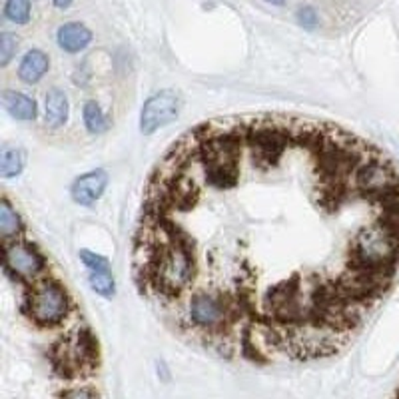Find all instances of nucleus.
<instances>
[{
    "label": "nucleus",
    "mask_w": 399,
    "mask_h": 399,
    "mask_svg": "<svg viewBox=\"0 0 399 399\" xmlns=\"http://www.w3.org/2000/svg\"><path fill=\"white\" fill-rule=\"evenodd\" d=\"M24 288H26V296H24L23 311L36 328L54 330L60 323H64L72 310V299L58 279L46 274L45 277Z\"/></svg>",
    "instance_id": "f257e3e1"
},
{
    "label": "nucleus",
    "mask_w": 399,
    "mask_h": 399,
    "mask_svg": "<svg viewBox=\"0 0 399 399\" xmlns=\"http://www.w3.org/2000/svg\"><path fill=\"white\" fill-rule=\"evenodd\" d=\"M98 340L90 328H76L66 337L58 340L50 352V362L56 376L62 379L88 377L98 369Z\"/></svg>",
    "instance_id": "f03ea898"
},
{
    "label": "nucleus",
    "mask_w": 399,
    "mask_h": 399,
    "mask_svg": "<svg viewBox=\"0 0 399 399\" xmlns=\"http://www.w3.org/2000/svg\"><path fill=\"white\" fill-rule=\"evenodd\" d=\"M4 272L18 284L28 286L48 274V262L36 245L18 238L4 242Z\"/></svg>",
    "instance_id": "7ed1b4c3"
},
{
    "label": "nucleus",
    "mask_w": 399,
    "mask_h": 399,
    "mask_svg": "<svg viewBox=\"0 0 399 399\" xmlns=\"http://www.w3.org/2000/svg\"><path fill=\"white\" fill-rule=\"evenodd\" d=\"M180 114V96L172 90H162L146 100L140 116L142 134H154L156 130L172 124Z\"/></svg>",
    "instance_id": "20e7f679"
},
{
    "label": "nucleus",
    "mask_w": 399,
    "mask_h": 399,
    "mask_svg": "<svg viewBox=\"0 0 399 399\" xmlns=\"http://www.w3.org/2000/svg\"><path fill=\"white\" fill-rule=\"evenodd\" d=\"M106 186H108V174L104 170H94L78 178L72 184L70 194H72V200L80 206H92L102 198Z\"/></svg>",
    "instance_id": "39448f33"
},
{
    "label": "nucleus",
    "mask_w": 399,
    "mask_h": 399,
    "mask_svg": "<svg viewBox=\"0 0 399 399\" xmlns=\"http://www.w3.org/2000/svg\"><path fill=\"white\" fill-rule=\"evenodd\" d=\"M56 40L64 52L76 54L92 42V30L82 23H66L58 28Z\"/></svg>",
    "instance_id": "423d86ee"
},
{
    "label": "nucleus",
    "mask_w": 399,
    "mask_h": 399,
    "mask_svg": "<svg viewBox=\"0 0 399 399\" xmlns=\"http://www.w3.org/2000/svg\"><path fill=\"white\" fill-rule=\"evenodd\" d=\"M2 104L6 112L11 114L12 118L16 120H23V122H30L36 120L38 116V106L30 96H26L23 92H16V90H4L2 94Z\"/></svg>",
    "instance_id": "0eeeda50"
},
{
    "label": "nucleus",
    "mask_w": 399,
    "mask_h": 399,
    "mask_svg": "<svg viewBox=\"0 0 399 399\" xmlns=\"http://www.w3.org/2000/svg\"><path fill=\"white\" fill-rule=\"evenodd\" d=\"M68 112H70V104H68L66 94L62 90L50 88L46 92L45 102V120L48 128H62L68 122Z\"/></svg>",
    "instance_id": "6e6552de"
},
{
    "label": "nucleus",
    "mask_w": 399,
    "mask_h": 399,
    "mask_svg": "<svg viewBox=\"0 0 399 399\" xmlns=\"http://www.w3.org/2000/svg\"><path fill=\"white\" fill-rule=\"evenodd\" d=\"M48 68H50V58L42 52V50H38V48H33V50H28L24 58L21 60V66H18V78L26 82V84H34V82H38L40 78L45 76L46 72H48Z\"/></svg>",
    "instance_id": "1a4fd4ad"
},
{
    "label": "nucleus",
    "mask_w": 399,
    "mask_h": 399,
    "mask_svg": "<svg viewBox=\"0 0 399 399\" xmlns=\"http://www.w3.org/2000/svg\"><path fill=\"white\" fill-rule=\"evenodd\" d=\"M23 218L18 216V212L12 208L8 200L2 198V202H0V238H2V244L23 238Z\"/></svg>",
    "instance_id": "9d476101"
},
{
    "label": "nucleus",
    "mask_w": 399,
    "mask_h": 399,
    "mask_svg": "<svg viewBox=\"0 0 399 399\" xmlns=\"http://www.w3.org/2000/svg\"><path fill=\"white\" fill-rule=\"evenodd\" d=\"M82 120L84 126L88 128V132L102 134L108 130V118L104 116V112L100 108L96 100H88L82 108Z\"/></svg>",
    "instance_id": "9b49d317"
},
{
    "label": "nucleus",
    "mask_w": 399,
    "mask_h": 399,
    "mask_svg": "<svg viewBox=\"0 0 399 399\" xmlns=\"http://www.w3.org/2000/svg\"><path fill=\"white\" fill-rule=\"evenodd\" d=\"M24 168V154L16 148H4L0 154V174L2 178H16Z\"/></svg>",
    "instance_id": "f8f14e48"
},
{
    "label": "nucleus",
    "mask_w": 399,
    "mask_h": 399,
    "mask_svg": "<svg viewBox=\"0 0 399 399\" xmlns=\"http://www.w3.org/2000/svg\"><path fill=\"white\" fill-rule=\"evenodd\" d=\"M88 282L92 289L100 294L102 298H112L116 294V282L112 277L110 270H102V272H96V270H90Z\"/></svg>",
    "instance_id": "ddd939ff"
},
{
    "label": "nucleus",
    "mask_w": 399,
    "mask_h": 399,
    "mask_svg": "<svg viewBox=\"0 0 399 399\" xmlns=\"http://www.w3.org/2000/svg\"><path fill=\"white\" fill-rule=\"evenodd\" d=\"M4 16L14 24H26L30 21V0H6Z\"/></svg>",
    "instance_id": "4468645a"
},
{
    "label": "nucleus",
    "mask_w": 399,
    "mask_h": 399,
    "mask_svg": "<svg viewBox=\"0 0 399 399\" xmlns=\"http://www.w3.org/2000/svg\"><path fill=\"white\" fill-rule=\"evenodd\" d=\"M16 46H18V38L12 33H2L0 36V64L8 66L12 56L16 54Z\"/></svg>",
    "instance_id": "2eb2a0df"
},
{
    "label": "nucleus",
    "mask_w": 399,
    "mask_h": 399,
    "mask_svg": "<svg viewBox=\"0 0 399 399\" xmlns=\"http://www.w3.org/2000/svg\"><path fill=\"white\" fill-rule=\"evenodd\" d=\"M80 260L84 262V266L88 270H96V272H102V270H110V262L102 255L94 254L90 250H80Z\"/></svg>",
    "instance_id": "dca6fc26"
},
{
    "label": "nucleus",
    "mask_w": 399,
    "mask_h": 399,
    "mask_svg": "<svg viewBox=\"0 0 399 399\" xmlns=\"http://www.w3.org/2000/svg\"><path fill=\"white\" fill-rule=\"evenodd\" d=\"M298 21L303 28L311 30V28L318 26V14H316V11L311 6H301L298 11Z\"/></svg>",
    "instance_id": "f3484780"
},
{
    "label": "nucleus",
    "mask_w": 399,
    "mask_h": 399,
    "mask_svg": "<svg viewBox=\"0 0 399 399\" xmlns=\"http://www.w3.org/2000/svg\"><path fill=\"white\" fill-rule=\"evenodd\" d=\"M60 395H64V398H94V395H98V391L96 389H64Z\"/></svg>",
    "instance_id": "a211bd4d"
},
{
    "label": "nucleus",
    "mask_w": 399,
    "mask_h": 399,
    "mask_svg": "<svg viewBox=\"0 0 399 399\" xmlns=\"http://www.w3.org/2000/svg\"><path fill=\"white\" fill-rule=\"evenodd\" d=\"M52 2H54V6H58V8H68L72 4V0H52Z\"/></svg>",
    "instance_id": "6ab92c4d"
},
{
    "label": "nucleus",
    "mask_w": 399,
    "mask_h": 399,
    "mask_svg": "<svg viewBox=\"0 0 399 399\" xmlns=\"http://www.w3.org/2000/svg\"><path fill=\"white\" fill-rule=\"evenodd\" d=\"M266 2H270V4H274V6H282L286 0H266Z\"/></svg>",
    "instance_id": "aec40b11"
}]
</instances>
